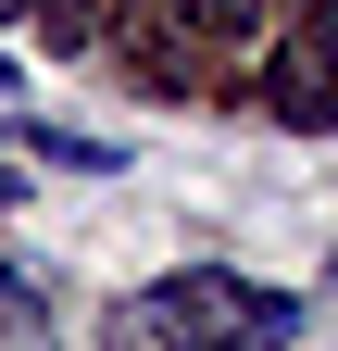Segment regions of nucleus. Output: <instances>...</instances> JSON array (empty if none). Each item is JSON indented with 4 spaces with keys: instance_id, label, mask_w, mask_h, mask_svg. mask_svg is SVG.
<instances>
[{
    "instance_id": "f257e3e1",
    "label": "nucleus",
    "mask_w": 338,
    "mask_h": 351,
    "mask_svg": "<svg viewBox=\"0 0 338 351\" xmlns=\"http://www.w3.org/2000/svg\"><path fill=\"white\" fill-rule=\"evenodd\" d=\"M250 314H276V289H250V276H226V263H213V276H163V289H138V301L113 314V339H125V351H213V339H238Z\"/></svg>"
},
{
    "instance_id": "f03ea898",
    "label": "nucleus",
    "mask_w": 338,
    "mask_h": 351,
    "mask_svg": "<svg viewBox=\"0 0 338 351\" xmlns=\"http://www.w3.org/2000/svg\"><path fill=\"white\" fill-rule=\"evenodd\" d=\"M263 113H276V125H301V138H338V0H326V13L263 63Z\"/></svg>"
},
{
    "instance_id": "7ed1b4c3",
    "label": "nucleus",
    "mask_w": 338,
    "mask_h": 351,
    "mask_svg": "<svg viewBox=\"0 0 338 351\" xmlns=\"http://www.w3.org/2000/svg\"><path fill=\"white\" fill-rule=\"evenodd\" d=\"M13 151H25V163H63V176H113V163H125L113 138H88V125H38V113L13 125Z\"/></svg>"
},
{
    "instance_id": "20e7f679",
    "label": "nucleus",
    "mask_w": 338,
    "mask_h": 351,
    "mask_svg": "<svg viewBox=\"0 0 338 351\" xmlns=\"http://www.w3.org/2000/svg\"><path fill=\"white\" fill-rule=\"evenodd\" d=\"M0 351H51V301H38V276H13V263H0Z\"/></svg>"
},
{
    "instance_id": "39448f33",
    "label": "nucleus",
    "mask_w": 338,
    "mask_h": 351,
    "mask_svg": "<svg viewBox=\"0 0 338 351\" xmlns=\"http://www.w3.org/2000/svg\"><path fill=\"white\" fill-rule=\"evenodd\" d=\"M25 13H38V38H51V51H101L113 0H25Z\"/></svg>"
},
{
    "instance_id": "423d86ee",
    "label": "nucleus",
    "mask_w": 338,
    "mask_h": 351,
    "mask_svg": "<svg viewBox=\"0 0 338 351\" xmlns=\"http://www.w3.org/2000/svg\"><path fill=\"white\" fill-rule=\"evenodd\" d=\"M176 25H188V38H213V51H238V38L263 25V0H176Z\"/></svg>"
},
{
    "instance_id": "0eeeda50",
    "label": "nucleus",
    "mask_w": 338,
    "mask_h": 351,
    "mask_svg": "<svg viewBox=\"0 0 338 351\" xmlns=\"http://www.w3.org/2000/svg\"><path fill=\"white\" fill-rule=\"evenodd\" d=\"M288 339H301V314L276 301V314H250V326H238V339H213V351H288Z\"/></svg>"
},
{
    "instance_id": "6e6552de",
    "label": "nucleus",
    "mask_w": 338,
    "mask_h": 351,
    "mask_svg": "<svg viewBox=\"0 0 338 351\" xmlns=\"http://www.w3.org/2000/svg\"><path fill=\"white\" fill-rule=\"evenodd\" d=\"M0 13H25V0H0Z\"/></svg>"
},
{
    "instance_id": "1a4fd4ad",
    "label": "nucleus",
    "mask_w": 338,
    "mask_h": 351,
    "mask_svg": "<svg viewBox=\"0 0 338 351\" xmlns=\"http://www.w3.org/2000/svg\"><path fill=\"white\" fill-rule=\"evenodd\" d=\"M0 88H13V63H0Z\"/></svg>"
}]
</instances>
